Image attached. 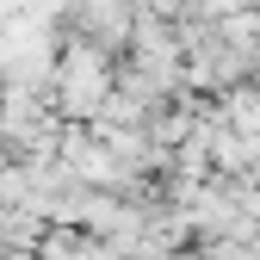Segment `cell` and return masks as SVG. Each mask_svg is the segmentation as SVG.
<instances>
[{
	"label": "cell",
	"mask_w": 260,
	"mask_h": 260,
	"mask_svg": "<svg viewBox=\"0 0 260 260\" xmlns=\"http://www.w3.org/2000/svg\"><path fill=\"white\" fill-rule=\"evenodd\" d=\"M100 93H106V81H100V56H93V50H81V56L62 62V100H69V112H93Z\"/></svg>",
	"instance_id": "6da1fadb"
}]
</instances>
